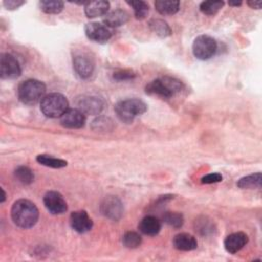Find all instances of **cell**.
I'll use <instances>...</instances> for the list:
<instances>
[{
	"instance_id": "cell-20",
	"label": "cell",
	"mask_w": 262,
	"mask_h": 262,
	"mask_svg": "<svg viewBox=\"0 0 262 262\" xmlns=\"http://www.w3.org/2000/svg\"><path fill=\"white\" fill-rule=\"evenodd\" d=\"M179 1L176 0H157L155 2L156 10L162 15H172L179 10Z\"/></svg>"
},
{
	"instance_id": "cell-30",
	"label": "cell",
	"mask_w": 262,
	"mask_h": 262,
	"mask_svg": "<svg viewBox=\"0 0 262 262\" xmlns=\"http://www.w3.org/2000/svg\"><path fill=\"white\" fill-rule=\"evenodd\" d=\"M195 223H198V225L195 226L196 228L195 230H198L203 235H207L214 230L213 224L210 221H208L206 218H204L203 220H198L195 221Z\"/></svg>"
},
{
	"instance_id": "cell-4",
	"label": "cell",
	"mask_w": 262,
	"mask_h": 262,
	"mask_svg": "<svg viewBox=\"0 0 262 262\" xmlns=\"http://www.w3.org/2000/svg\"><path fill=\"white\" fill-rule=\"evenodd\" d=\"M147 110L145 102L138 98H128L119 101L115 105L117 117L124 123H131L135 117L144 114Z\"/></svg>"
},
{
	"instance_id": "cell-10",
	"label": "cell",
	"mask_w": 262,
	"mask_h": 262,
	"mask_svg": "<svg viewBox=\"0 0 262 262\" xmlns=\"http://www.w3.org/2000/svg\"><path fill=\"white\" fill-rule=\"evenodd\" d=\"M45 208L51 214H62L68 210L67 202L63 196L57 191H47L43 198Z\"/></svg>"
},
{
	"instance_id": "cell-33",
	"label": "cell",
	"mask_w": 262,
	"mask_h": 262,
	"mask_svg": "<svg viewBox=\"0 0 262 262\" xmlns=\"http://www.w3.org/2000/svg\"><path fill=\"white\" fill-rule=\"evenodd\" d=\"M4 6L7 8V9H15V8H18L19 6H21L23 4H25V1H19V0H5L3 2Z\"/></svg>"
},
{
	"instance_id": "cell-9",
	"label": "cell",
	"mask_w": 262,
	"mask_h": 262,
	"mask_svg": "<svg viewBox=\"0 0 262 262\" xmlns=\"http://www.w3.org/2000/svg\"><path fill=\"white\" fill-rule=\"evenodd\" d=\"M84 31L88 39L98 43L106 42L113 35L111 28L100 23H88L85 25Z\"/></svg>"
},
{
	"instance_id": "cell-29",
	"label": "cell",
	"mask_w": 262,
	"mask_h": 262,
	"mask_svg": "<svg viewBox=\"0 0 262 262\" xmlns=\"http://www.w3.org/2000/svg\"><path fill=\"white\" fill-rule=\"evenodd\" d=\"M163 220L165 223L174 228H180L184 222L182 214L178 212H166L163 215Z\"/></svg>"
},
{
	"instance_id": "cell-23",
	"label": "cell",
	"mask_w": 262,
	"mask_h": 262,
	"mask_svg": "<svg viewBox=\"0 0 262 262\" xmlns=\"http://www.w3.org/2000/svg\"><path fill=\"white\" fill-rule=\"evenodd\" d=\"M39 6L45 13L56 14L63 9V2L59 0H42L39 2Z\"/></svg>"
},
{
	"instance_id": "cell-34",
	"label": "cell",
	"mask_w": 262,
	"mask_h": 262,
	"mask_svg": "<svg viewBox=\"0 0 262 262\" xmlns=\"http://www.w3.org/2000/svg\"><path fill=\"white\" fill-rule=\"evenodd\" d=\"M248 5L252 8L260 9L261 5H262V1L261 0H250V1H248Z\"/></svg>"
},
{
	"instance_id": "cell-14",
	"label": "cell",
	"mask_w": 262,
	"mask_h": 262,
	"mask_svg": "<svg viewBox=\"0 0 262 262\" xmlns=\"http://www.w3.org/2000/svg\"><path fill=\"white\" fill-rule=\"evenodd\" d=\"M70 223L72 228L79 233H85L91 230L93 226L92 219L84 210L73 212L70 216Z\"/></svg>"
},
{
	"instance_id": "cell-28",
	"label": "cell",
	"mask_w": 262,
	"mask_h": 262,
	"mask_svg": "<svg viewBox=\"0 0 262 262\" xmlns=\"http://www.w3.org/2000/svg\"><path fill=\"white\" fill-rule=\"evenodd\" d=\"M123 245L128 249H136L141 245V236L135 231H128L123 235Z\"/></svg>"
},
{
	"instance_id": "cell-2",
	"label": "cell",
	"mask_w": 262,
	"mask_h": 262,
	"mask_svg": "<svg viewBox=\"0 0 262 262\" xmlns=\"http://www.w3.org/2000/svg\"><path fill=\"white\" fill-rule=\"evenodd\" d=\"M183 83L173 77L164 76L149 82L145 86V92L149 95H155L162 98H171L175 94L181 92Z\"/></svg>"
},
{
	"instance_id": "cell-8",
	"label": "cell",
	"mask_w": 262,
	"mask_h": 262,
	"mask_svg": "<svg viewBox=\"0 0 262 262\" xmlns=\"http://www.w3.org/2000/svg\"><path fill=\"white\" fill-rule=\"evenodd\" d=\"M21 74L17 59L10 53H3L0 57V77L2 79H15Z\"/></svg>"
},
{
	"instance_id": "cell-17",
	"label": "cell",
	"mask_w": 262,
	"mask_h": 262,
	"mask_svg": "<svg viewBox=\"0 0 262 262\" xmlns=\"http://www.w3.org/2000/svg\"><path fill=\"white\" fill-rule=\"evenodd\" d=\"M110 3L104 0L88 1L84 6V11L87 17L94 18L98 16H104L108 12Z\"/></svg>"
},
{
	"instance_id": "cell-5",
	"label": "cell",
	"mask_w": 262,
	"mask_h": 262,
	"mask_svg": "<svg viewBox=\"0 0 262 262\" xmlns=\"http://www.w3.org/2000/svg\"><path fill=\"white\" fill-rule=\"evenodd\" d=\"M41 112L48 118H60L69 108V101L61 93H49L40 101Z\"/></svg>"
},
{
	"instance_id": "cell-13",
	"label": "cell",
	"mask_w": 262,
	"mask_h": 262,
	"mask_svg": "<svg viewBox=\"0 0 262 262\" xmlns=\"http://www.w3.org/2000/svg\"><path fill=\"white\" fill-rule=\"evenodd\" d=\"M86 117L79 108H68V111L60 117V124L64 128L79 129L85 125Z\"/></svg>"
},
{
	"instance_id": "cell-19",
	"label": "cell",
	"mask_w": 262,
	"mask_h": 262,
	"mask_svg": "<svg viewBox=\"0 0 262 262\" xmlns=\"http://www.w3.org/2000/svg\"><path fill=\"white\" fill-rule=\"evenodd\" d=\"M173 246L179 251H192L196 249L198 242L193 235L186 232H181L174 236Z\"/></svg>"
},
{
	"instance_id": "cell-18",
	"label": "cell",
	"mask_w": 262,
	"mask_h": 262,
	"mask_svg": "<svg viewBox=\"0 0 262 262\" xmlns=\"http://www.w3.org/2000/svg\"><path fill=\"white\" fill-rule=\"evenodd\" d=\"M161 227V221L157 217L150 215L142 218L138 224V229L140 230V232L149 236L157 235L160 232Z\"/></svg>"
},
{
	"instance_id": "cell-6",
	"label": "cell",
	"mask_w": 262,
	"mask_h": 262,
	"mask_svg": "<svg viewBox=\"0 0 262 262\" xmlns=\"http://www.w3.org/2000/svg\"><path fill=\"white\" fill-rule=\"evenodd\" d=\"M217 50V43L214 38L208 35L198 36L192 43V53L201 60H207L213 57Z\"/></svg>"
},
{
	"instance_id": "cell-11",
	"label": "cell",
	"mask_w": 262,
	"mask_h": 262,
	"mask_svg": "<svg viewBox=\"0 0 262 262\" xmlns=\"http://www.w3.org/2000/svg\"><path fill=\"white\" fill-rule=\"evenodd\" d=\"M100 211L105 217L112 220H119L123 214V205L117 196L110 195L101 202Z\"/></svg>"
},
{
	"instance_id": "cell-3",
	"label": "cell",
	"mask_w": 262,
	"mask_h": 262,
	"mask_svg": "<svg viewBox=\"0 0 262 262\" xmlns=\"http://www.w3.org/2000/svg\"><path fill=\"white\" fill-rule=\"evenodd\" d=\"M45 84L36 79L26 80L21 82L17 88L18 99L27 105H34L41 101L45 96Z\"/></svg>"
},
{
	"instance_id": "cell-12",
	"label": "cell",
	"mask_w": 262,
	"mask_h": 262,
	"mask_svg": "<svg viewBox=\"0 0 262 262\" xmlns=\"http://www.w3.org/2000/svg\"><path fill=\"white\" fill-rule=\"evenodd\" d=\"M78 107L85 115H98L104 107V101L95 95H84L79 98Z\"/></svg>"
},
{
	"instance_id": "cell-24",
	"label": "cell",
	"mask_w": 262,
	"mask_h": 262,
	"mask_svg": "<svg viewBox=\"0 0 262 262\" xmlns=\"http://www.w3.org/2000/svg\"><path fill=\"white\" fill-rule=\"evenodd\" d=\"M37 162L43 166L50 167V168H63L68 165L67 161L51 157L49 155H38L36 158Z\"/></svg>"
},
{
	"instance_id": "cell-1",
	"label": "cell",
	"mask_w": 262,
	"mask_h": 262,
	"mask_svg": "<svg viewBox=\"0 0 262 262\" xmlns=\"http://www.w3.org/2000/svg\"><path fill=\"white\" fill-rule=\"evenodd\" d=\"M11 218L18 227L25 229L31 228L39 219V211L34 203L29 200L20 199L12 205Z\"/></svg>"
},
{
	"instance_id": "cell-31",
	"label": "cell",
	"mask_w": 262,
	"mask_h": 262,
	"mask_svg": "<svg viewBox=\"0 0 262 262\" xmlns=\"http://www.w3.org/2000/svg\"><path fill=\"white\" fill-rule=\"evenodd\" d=\"M113 77L117 81H128V80L134 79L136 77V74L129 70H120L115 72Z\"/></svg>"
},
{
	"instance_id": "cell-22",
	"label": "cell",
	"mask_w": 262,
	"mask_h": 262,
	"mask_svg": "<svg viewBox=\"0 0 262 262\" xmlns=\"http://www.w3.org/2000/svg\"><path fill=\"white\" fill-rule=\"evenodd\" d=\"M261 173H254L247 176L242 177L237 181V186L243 189H252V188H260L261 187Z\"/></svg>"
},
{
	"instance_id": "cell-16",
	"label": "cell",
	"mask_w": 262,
	"mask_h": 262,
	"mask_svg": "<svg viewBox=\"0 0 262 262\" xmlns=\"http://www.w3.org/2000/svg\"><path fill=\"white\" fill-rule=\"evenodd\" d=\"M129 13L124 9H115L107 12L103 17V24L108 28H118L129 20Z\"/></svg>"
},
{
	"instance_id": "cell-35",
	"label": "cell",
	"mask_w": 262,
	"mask_h": 262,
	"mask_svg": "<svg viewBox=\"0 0 262 262\" xmlns=\"http://www.w3.org/2000/svg\"><path fill=\"white\" fill-rule=\"evenodd\" d=\"M228 4L230 6H239V5H242V1H229Z\"/></svg>"
},
{
	"instance_id": "cell-25",
	"label": "cell",
	"mask_w": 262,
	"mask_h": 262,
	"mask_svg": "<svg viewBox=\"0 0 262 262\" xmlns=\"http://www.w3.org/2000/svg\"><path fill=\"white\" fill-rule=\"evenodd\" d=\"M15 178L23 184L28 185L31 184L34 180V173L33 171L26 166H19L14 170Z\"/></svg>"
},
{
	"instance_id": "cell-27",
	"label": "cell",
	"mask_w": 262,
	"mask_h": 262,
	"mask_svg": "<svg viewBox=\"0 0 262 262\" xmlns=\"http://www.w3.org/2000/svg\"><path fill=\"white\" fill-rule=\"evenodd\" d=\"M224 5V1H203L200 4V10L207 15L216 14Z\"/></svg>"
},
{
	"instance_id": "cell-26",
	"label": "cell",
	"mask_w": 262,
	"mask_h": 262,
	"mask_svg": "<svg viewBox=\"0 0 262 262\" xmlns=\"http://www.w3.org/2000/svg\"><path fill=\"white\" fill-rule=\"evenodd\" d=\"M127 3L133 8L136 19H143L146 17L149 10V6L147 2L139 0V1H127Z\"/></svg>"
},
{
	"instance_id": "cell-32",
	"label": "cell",
	"mask_w": 262,
	"mask_h": 262,
	"mask_svg": "<svg viewBox=\"0 0 262 262\" xmlns=\"http://www.w3.org/2000/svg\"><path fill=\"white\" fill-rule=\"evenodd\" d=\"M222 180V175L219 173H210L207 174L206 176L202 177L201 182L204 184H211V183H216L220 182Z\"/></svg>"
},
{
	"instance_id": "cell-21",
	"label": "cell",
	"mask_w": 262,
	"mask_h": 262,
	"mask_svg": "<svg viewBox=\"0 0 262 262\" xmlns=\"http://www.w3.org/2000/svg\"><path fill=\"white\" fill-rule=\"evenodd\" d=\"M148 27L151 30V32L155 33L160 38H166L172 34V31L169 25L165 20L160 18L150 19L148 23Z\"/></svg>"
},
{
	"instance_id": "cell-36",
	"label": "cell",
	"mask_w": 262,
	"mask_h": 262,
	"mask_svg": "<svg viewBox=\"0 0 262 262\" xmlns=\"http://www.w3.org/2000/svg\"><path fill=\"white\" fill-rule=\"evenodd\" d=\"M1 190H2V199H1V203H3V202L5 201V195H6V194H5V191H4L3 189H1Z\"/></svg>"
},
{
	"instance_id": "cell-15",
	"label": "cell",
	"mask_w": 262,
	"mask_h": 262,
	"mask_svg": "<svg viewBox=\"0 0 262 262\" xmlns=\"http://www.w3.org/2000/svg\"><path fill=\"white\" fill-rule=\"evenodd\" d=\"M248 235L244 232H233L224 239V248L230 254H235L242 250L248 243Z\"/></svg>"
},
{
	"instance_id": "cell-7",
	"label": "cell",
	"mask_w": 262,
	"mask_h": 262,
	"mask_svg": "<svg viewBox=\"0 0 262 262\" xmlns=\"http://www.w3.org/2000/svg\"><path fill=\"white\" fill-rule=\"evenodd\" d=\"M73 67L81 79L89 78L95 68L93 57L85 51H77L73 54Z\"/></svg>"
}]
</instances>
